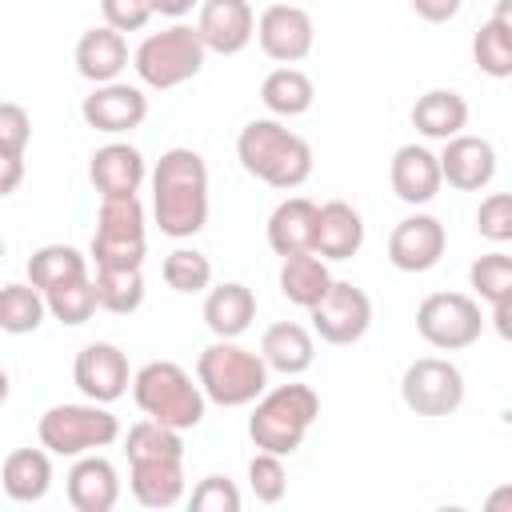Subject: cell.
<instances>
[{"label":"cell","mask_w":512,"mask_h":512,"mask_svg":"<svg viewBox=\"0 0 512 512\" xmlns=\"http://www.w3.org/2000/svg\"><path fill=\"white\" fill-rule=\"evenodd\" d=\"M152 216L172 240H188L208 224V164L196 148H168L156 160Z\"/></svg>","instance_id":"1"},{"label":"cell","mask_w":512,"mask_h":512,"mask_svg":"<svg viewBox=\"0 0 512 512\" xmlns=\"http://www.w3.org/2000/svg\"><path fill=\"white\" fill-rule=\"evenodd\" d=\"M236 156L248 176L276 192H292L312 176V148L276 116H256L236 136Z\"/></svg>","instance_id":"2"},{"label":"cell","mask_w":512,"mask_h":512,"mask_svg":"<svg viewBox=\"0 0 512 512\" xmlns=\"http://www.w3.org/2000/svg\"><path fill=\"white\" fill-rule=\"evenodd\" d=\"M320 420V396L308 384H276L264 388L252 400V416H248V436L260 452H276V456H292L304 436L312 432V424Z\"/></svg>","instance_id":"3"},{"label":"cell","mask_w":512,"mask_h":512,"mask_svg":"<svg viewBox=\"0 0 512 512\" xmlns=\"http://www.w3.org/2000/svg\"><path fill=\"white\" fill-rule=\"evenodd\" d=\"M132 400L148 420H160L176 432L196 428L208 408V396L200 392L192 372L180 368L176 360H148L132 376Z\"/></svg>","instance_id":"4"},{"label":"cell","mask_w":512,"mask_h":512,"mask_svg":"<svg viewBox=\"0 0 512 512\" xmlns=\"http://www.w3.org/2000/svg\"><path fill=\"white\" fill-rule=\"evenodd\" d=\"M196 384L220 408H244L268 388V364L260 352L236 340H212L196 356Z\"/></svg>","instance_id":"5"},{"label":"cell","mask_w":512,"mask_h":512,"mask_svg":"<svg viewBox=\"0 0 512 512\" xmlns=\"http://www.w3.org/2000/svg\"><path fill=\"white\" fill-rule=\"evenodd\" d=\"M204 56H208V48H204L196 24H172V28L140 40V48L132 52V68L144 88L168 92V88L188 84L204 68Z\"/></svg>","instance_id":"6"},{"label":"cell","mask_w":512,"mask_h":512,"mask_svg":"<svg viewBox=\"0 0 512 512\" xmlns=\"http://www.w3.org/2000/svg\"><path fill=\"white\" fill-rule=\"evenodd\" d=\"M40 444L52 456H84L100 452L120 440V420L108 412V404L84 400V404H52L36 424Z\"/></svg>","instance_id":"7"},{"label":"cell","mask_w":512,"mask_h":512,"mask_svg":"<svg viewBox=\"0 0 512 512\" xmlns=\"http://www.w3.org/2000/svg\"><path fill=\"white\" fill-rule=\"evenodd\" d=\"M144 252H148V228H144L140 196H100L88 260L96 268H140Z\"/></svg>","instance_id":"8"},{"label":"cell","mask_w":512,"mask_h":512,"mask_svg":"<svg viewBox=\"0 0 512 512\" xmlns=\"http://www.w3.org/2000/svg\"><path fill=\"white\" fill-rule=\"evenodd\" d=\"M416 332L440 352H460L480 340L484 312L468 292H432L416 308Z\"/></svg>","instance_id":"9"},{"label":"cell","mask_w":512,"mask_h":512,"mask_svg":"<svg viewBox=\"0 0 512 512\" xmlns=\"http://www.w3.org/2000/svg\"><path fill=\"white\" fill-rule=\"evenodd\" d=\"M400 400L416 416H452L464 404V372L444 356H420L400 376Z\"/></svg>","instance_id":"10"},{"label":"cell","mask_w":512,"mask_h":512,"mask_svg":"<svg viewBox=\"0 0 512 512\" xmlns=\"http://www.w3.org/2000/svg\"><path fill=\"white\" fill-rule=\"evenodd\" d=\"M308 316H312V332L324 344L348 348L372 328V300L364 288H356L348 280H332L328 292L308 308Z\"/></svg>","instance_id":"11"},{"label":"cell","mask_w":512,"mask_h":512,"mask_svg":"<svg viewBox=\"0 0 512 512\" xmlns=\"http://www.w3.org/2000/svg\"><path fill=\"white\" fill-rule=\"evenodd\" d=\"M256 40H260V52L276 64H300L312 44H316V24L312 16L292 4V0H280V4H268L260 16H256Z\"/></svg>","instance_id":"12"},{"label":"cell","mask_w":512,"mask_h":512,"mask_svg":"<svg viewBox=\"0 0 512 512\" xmlns=\"http://www.w3.org/2000/svg\"><path fill=\"white\" fill-rule=\"evenodd\" d=\"M80 116H84L88 128H96L104 136H128V132H136L148 120V96L136 84L108 80V84H96L84 96Z\"/></svg>","instance_id":"13"},{"label":"cell","mask_w":512,"mask_h":512,"mask_svg":"<svg viewBox=\"0 0 512 512\" xmlns=\"http://www.w3.org/2000/svg\"><path fill=\"white\" fill-rule=\"evenodd\" d=\"M72 380L76 388L84 392V400H96V404H116L128 384H132V368H128V356L108 344V340H92L76 352V364H72Z\"/></svg>","instance_id":"14"},{"label":"cell","mask_w":512,"mask_h":512,"mask_svg":"<svg viewBox=\"0 0 512 512\" xmlns=\"http://www.w3.org/2000/svg\"><path fill=\"white\" fill-rule=\"evenodd\" d=\"M436 160H440V180L452 184L456 192H480L496 176V148L484 136L456 132V136L444 140Z\"/></svg>","instance_id":"15"},{"label":"cell","mask_w":512,"mask_h":512,"mask_svg":"<svg viewBox=\"0 0 512 512\" xmlns=\"http://www.w3.org/2000/svg\"><path fill=\"white\" fill-rule=\"evenodd\" d=\"M444 248H448V232L428 212L404 216L392 228V236H388V260L400 272H428V268H436L440 256H444Z\"/></svg>","instance_id":"16"},{"label":"cell","mask_w":512,"mask_h":512,"mask_svg":"<svg viewBox=\"0 0 512 512\" xmlns=\"http://www.w3.org/2000/svg\"><path fill=\"white\" fill-rule=\"evenodd\" d=\"M196 12H200L196 16V32H200L208 52L236 56L256 36V12H252L248 0H200Z\"/></svg>","instance_id":"17"},{"label":"cell","mask_w":512,"mask_h":512,"mask_svg":"<svg viewBox=\"0 0 512 512\" xmlns=\"http://www.w3.org/2000/svg\"><path fill=\"white\" fill-rule=\"evenodd\" d=\"M88 180L100 196H136L140 184L148 180L144 152L128 140H108L92 152L88 160Z\"/></svg>","instance_id":"18"},{"label":"cell","mask_w":512,"mask_h":512,"mask_svg":"<svg viewBox=\"0 0 512 512\" xmlns=\"http://www.w3.org/2000/svg\"><path fill=\"white\" fill-rule=\"evenodd\" d=\"M64 492L76 512H112L120 500V476H116L112 460H104L100 452H84L68 468Z\"/></svg>","instance_id":"19"},{"label":"cell","mask_w":512,"mask_h":512,"mask_svg":"<svg viewBox=\"0 0 512 512\" xmlns=\"http://www.w3.org/2000/svg\"><path fill=\"white\" fill-rule=\"evenodd\" d=\"M388 180H392L396 200H404L412 208L416 204H432L440 196V188H444L440 160L424 144H400L396 156H392V164H388Z\"/></svg>","instance_id":"20"},{"label":"cell","mask_w":512,"mask_h":512,"mask_svg":"<svg viewBox=\"0 0 512 512\" xmlns=\"http://www.w3.org/2000/svg\"><path fill=\"white\" fill-rule=\"evenodd\" d=\"M364 248V220L348 200L316 204V232L312 252L320 260H352Z\"/></svg>","instance_id":"21"},{"label":"cell","mask_w":512,"mask_h":512,"mask_svg":"<svg viewBox=\"0 0 512 512\" xmlns=\"http://www.w3.org/2000/svg\"><path fill=\"white\" fill-rule=\"evenodd\" d=\"M128 488L144 508H172L184 500V456L128 460Z\"/></svg>","instance_id":"22"},{"label":"cell","mask_w":512,"mask_h":512,"mask_svg":"<svg viewBox=\"0 0 512 512\" xmlns=\"http://www.w3.org/2000/svg\"><path fill=\"white\" fill-rule=\"evenodd\" d=\"M256 320V292L240 280H224L204 296V324L216 340H240Z\"/></svg>","instance_id":"23"},{"label":"cell","mask_w":512,"mask_h":512,"mask_svg":"<svg viewBox=\"0 0 512 512\" xmlns=\"http://www.w3.org/2000/svg\"><path fill=\"white\" fill-rule=\"evenodd\" d=\"M76 72L92 84H108V80H120V72L128 68V40L124 32L100 24V28H88L80 40H76Z\"/></svg>","instance_id":"24"},{"label":"cell","mask_w":512,"mask_h":512,"mask_svg":"<svg viewBox=\"0 0 512 512\" xmlns=\"http://www.w3.org/2000/svg\"><path fill=\"white\" fill-rule=\"evenodd\" d=\"M260 356L268 364V372H280V376H300L312 368L316 360V340L304 324L296 320H276L264 328L260 336Z\"/></svg>","instance_id":"25"},{"label":"cell","mask_w":512,"mask_h":512,"mask_svg":"<svg viewBox=\"0 0 512 512\" xmlns=\"http://www.w3.org/2000/svg\"><path fill=\"white\" fill-rule=\"evenodd\" d=\"M0 484L8 492V500L16 504H36L48 496L52 488V452L40 448H12L0 464Z\"/></svg>","instance_id":"26"},{"label":"cell","mask_w":512,"mask_h":512,"mask_svg":"<svg viewBox=\"0 0 512 512\" xmlns=\"http://www.w3.org/2000/svg\"><path fill=\"white\" fill-rule=\"evenodd\" d=\"M312 232H316V204L308 196H288L268 216V248L280 260L296 252H312Z\"/></svg>","instance_id":"27"},{"label":"cell","mask_w":512,"mask_h":512,"mask_svg":"<svg viewBox=\"0 0 512 512\" xmlns=\"http://www.w3.org/2000/svg\"><path fill=\"white\" fill-rule=\"evenodd\" d=\"M468 124V100L452 88H432L424 92L416 104H412V128L424 136V140H448L456 132H464Z\"/></svg>","instance_id":"28"},{"label":"cell","mask_w":512,"mask_h":512,"mask_svg":"<svg viewBox=\"0 0 512 512\" xmlns=\"http://www.w3.org/2000/svg\"><path fill=\"white\" fill-rule=\"evenodd\" d=\"M508 4L512 0H500L496 12L472 36V60L492 80H508L512 76V20H508Z\"/></svg>","instance_id":"29"},{"label":"cell","mask_w":512,"mask_h":512,"mask_svg":"<svg viewBox=\"0 0 512 512\" xmlns=\"http://www.w3.org/2000/svg\"><path fill=\"white\" fill-rule=\"evenodd\" d=\"M260 100H264V108H268L276 120H292V116H304V112L312 108L316 84H312L308 72H300V68H292V64H280V68H272V72L264 76Z\"/></svg>","instance_id":"30"},{"label":"cell","mask_w":512,"mask_h":512,"mask_svg":"<svg viewBox=\"0 0 512 512\" xmlns=\"http://www.w3.org/2000/svg\"><path fill=\"white\" fill-rule=\"evenodd\" d=\"M332 284V272H328V260H320L316 252H296V256H284L280 264V296L296 308H312Z\"/></svg>","instance_id":"31"},{"label":"cell","mask_w":512,"mask_h":512,"mask_svg":"<svg viewBox=\"0 0 512 512\" xmlns=\"http://www.w3.org/2000/svg\"><path fill=\"white\" fill-rule=\"evenodd\" d=\"M24 272H28V284L32 288L48 292V288H60L68 280L88 276V256L80 248H72V244H44V248H36L28 256V268Z\"/></svg>","instance_id":"32"},{"label":"cell","mask_w":512,"mask_h":512,"mask_svg":"<svg viewBox=\"0 0 512 512\" xmlns=\"http://www.w3.org/2000/svg\"><path fill=\"white\" fill-rule=\"evenodd\" d=\"M48 316V304H44V292L32 288L28 280H12L0 288V332H12V336H24V332H36Z\"/></svg>","instance_id":"33"},{"label":"cell","mask_w":512,"mask_h":512,"mask_svg":"<svg viewBox=\"0 0 512 512\" xmlns=\"http://www.w3.org/2000/svg\"><path fill=\"white\" fill-rule=\"evenodd\" d=\"M92 288H96V308H104L112 316H132L144 304L140 268H96Z\"/></svg>","instance_id":"34"},{"label":"cell","mask_w":512,"mask_h":512,"mask_svg":"<svg viewBox=\"0 0 512 512\" xmlns=\"http://www.w3.org/2000/svg\"><path fill=\"white\" fill-rule=\"evenodd\" d=\"M160 276L172 292L196 296V292H208V284H212V260L196 248H172L160 264Z\"/></svg>","instance_id":"35"},{"label":"cell","mask_w":512,"mask_h":512,"mask_svg":"<svg viewBox=\"0 0 512 512\" xmlns=\"http://www.w3.org/2000/svg\"><path fill=\"white\" fill-rule=\"evenodd\" d=\"M44 304H48V316L68 324V328H80L92 320L96 312V288H92V276H80V280H68L60 288H48L44 292Z\"/></svg>","instance_id":"36"},{"label":"cell","mask_w":512,"mask_h":512,"mask_svg":"<svg viewBox=\"0 0 512 512\" xmlns=\"http://www.w3.org/2000/svg\"><path fill=\"white\" fill-rule=\"evenodd\" d=\"M468 284H472V292H476L484 304L512 300V256L500 252V248L476 256L472 268H468Z\"/></svg>","instance_id":"37"},{"label":"cell","mask_w":512,"mask_h":512,"mask_svg":"<svg viewBox=\"0 0 512 512\" xmlns=\"http://www.w3.org/2000/svg\"><path fill=\"white\" fill-rule=\"evenodd\" d=\"M124 452L128 460H156V456H184V440L176 428L160 424V420H136L124 436Z\"/></svg>","instance_id":"38"},{"label":"cell","mask_w":512,"mask_h":512,"mask_svg":"<svg viewBox=\"0 0 512 512\" xmlns=\"http://www.w3.org/2000/svg\"><path fill=\"white\" fill-rule=\"evenodd\" d=\"M248 488L260 504H280L284 492H288V468H284V456L276 452H260L248 460Z\"/></svg>","instance_id":"39"},{"label":"cell","mask_w":512,"mask_h":512,"mask_svg":"<svg viewBox=\"0 0 512 512\" xmlns=\"http://www.w3.org/2000/svg\"><path fill=\"white\" fill-rule=\"evenodd\" d=\"M476 232L492 244L512 240V196L508 192H488L476 208Z\"/></svg>","instance_id":"40"},{"label":"cell","mask_w":512,"mask_h":512,"mask_svg":"<svg viewBox=\"0 0 512 512\" xmlns=\"http://www.w3.org/2000/svg\"><path fill=\"white\" fill-rule=\"evenodd\" d=\"M192 512H240V492L228 476H204L192 496H188Z\"/></svg>","instance_id":"41"},{"label":"cell","mask_w":512,"mask_h":512,"mask_svg":"<svg viewBox=\"0 0 512 512\" xmlns=\"http://www.w3.org/2000/svg\"><path fill=\"white\" fill-rule=\"evenodd\" d=\"M104 24L116 32H140L152 20V0H100Z\"/></svg>","instance_id":"42"},{"label":"cell","mask_w":512,"mask_h":512,"mask_svg":"<svg viewBox=\"0 0 512 512\" xmlns=\"http://www.w3.org/2000/svg\"><path fill=\"white\" fill-rule=\"evenodd\" d=\"M32 140V120H28V108L16 104V100H0V148H12V152H24Z\"/></svg>","instance_id":"43"},{"label":"cell","mask_w":512,"mask_h":512,"mask_svg":"<svg viewBox=\"0 0 512 512\" xmlns=\"http://www.w3.org/2000/svg\"><path fill=\"white\" fill-rule=\"evenodd\" d=\"M24 180V152L0 148V196H12Z\"/></svg>","instance_id":"44"},{"label":"cell","mask_w":512,"mask_h":512,"mask_svg":"<svg viewBox=\"0 0 512 512\" xmlns=\"http://www.w3.org/2000/svg\"><path fill=\"white\" fill-rule=\"evenodd\" d=\"M464 0H412V12L428 24H448L456 12H460Z\"/></svg>","instance_id":"45"},{"label":"cell","mask_w":512,"mask_h":512,"mask_svg":"<svg viewBox=\"0 0 512 512\" xmlns=\"http://www.w3.org/2000/svg\"><path fill=\"white\" fill-rule=\"evenodd\" d=\"M192 8H200V0H152V16H168V20H180Z\"/></svg>","instance_id":"46"},{"label":"cell","mask_w":512,"mask_h":512,"mask_svg":"<svg viewBox=\"0 0 512 512\" xmlns=\"http://www.w3.org/2000/svg\"><path fill=\"white\" fill-rule=\"evenodd\" d=\"M508 312H512V300H500V304H492V324H496V332L508 340L512 336V328H508Z\"/></svg>","instance_id":"47"},{"label":"cell","mask_w":512,"mask_h":512,"mask_svg":"<svg viewBox=\"0 0 512 512\" xmlns=\"http://www.w3.org/2000/svg\"><path fill=\"white\" fill-rule=\"evenodd\" d=\"M8 392H12V384H8V372H4V368H0V404H4V400H8Z\"/></svg>","instance_id":"48"},{"label":"cell","mask_w":512,"mask_h":512,"mask_svg":"<svg viewBox=\"0 0 512 512\" xmlns=\"http://www.w3.org/2000/svg\"><path fill=\"white\" fill-rule=\"evenodd\" d=\"M0 256H4V240H0Z\"/></svg>","instance_id":"49"}]
</instances>
